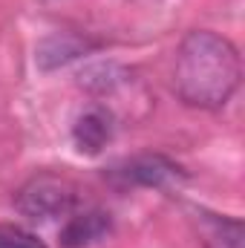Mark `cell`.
<instances>
[{
    "instance_id": "1",
    "label": "cell",
    "mask_w": 245,
    "mask_h": 248,
    "mask_svg": "<svg viewBox=\"0 0 245 248\" xmlns=\"http://www.w3.org/2000/svg\"><path fill=\"white\" fill-rule=\"evenodd\" d=\"M243 78L237 46L208 29L184 35L173 61V90L187 107L219 110L231 101Z\"/></svg>"
},
{
    "instance_id": "2",
    "label": "cell",
    "mask_w": 245,
    "mask_h": 248,
    "mask_svg": "<svg viewBox=\"0 0 245 248\" xmlns=\"http://www.w3.org/2000/svg\"><path fill=\"white\" fill-rule=\"evenodd\" d=\"M75 205H78L75 185L52 173H41L29 179L15 196V208L32 222H52V219L69 217Z\"/></svg>"
},
{
    "instance_id": "3",
    "label": "cell",
    "mask_w": 245,
    "mask_h": 248,
    "mask_svg": "<svg viewBox=\"0 0 245 248\" xmlns=\"http://www.w3.org/2000/svg\"><path fill=\"white\" fill-rule=\"evenodd\" d=\"M110 234V214L104 211H72L61 228L63 248H84Z\"/></svg>"
},
{
    "instance_id": "4",
    "label": "cell",
    "mask_w": 245,
    "mask_h": 248,
    "mask_svg": "<svg viewBox=\"0 0 245 248\" xmlns=\"http://www.w3.org/2000/svg\"><path fill=\"white\" fill-rule=\"evenodd\" d=\"M72 139L81 153H90V156L101 153L107 141L113 139V116L101 107L87 110L84 116H78V122L72 127Z\"/></svg>"
},
{
    "instance_id": "5",
    "label": "cell",
    "mask_w": 245,
    "mask_h": 248,
    "mask_svg": "<svg viewBox=\"0 0 245 248\" xmlns=\"http://www.w3.org/2000/svg\"><path fill=\"white\" fill-rule=\"evenodd\" d=\"M196 225L205 248H243V222L231 217H219L211 211H196Z\"/></svg>"
},
{
    "instance_id": "6",
    "label": "cell",
    "mask_w": 245,
    "mask_h": 248,
    "mask_svg": "<svg viewBox=\"0 0 245 248\" xmlns=\"http://www.w3.org/2000/svg\"><path fill=\"white\" fill-rule=\"evenodd\" d=\"M119 176L124 182H136V185H165L168 179L179 176V168L162 156H141L127 162L119 170Z\"/></svg>"
},
{
    "instance_id": "7",
    "label": "cell",
    "mask_w": 245,
    "mask_h": 248,
    "mask_svg": "<svg viewBox=\"0 0 245 248\" xmlns=\"http://www.w3.org/2000/svg\"><path fill=\"white\" fill-rule=\"evenodd\" d=\"M0 248H46L32 231L20 225H0Z\"/></svg>"
}]
</instances>
